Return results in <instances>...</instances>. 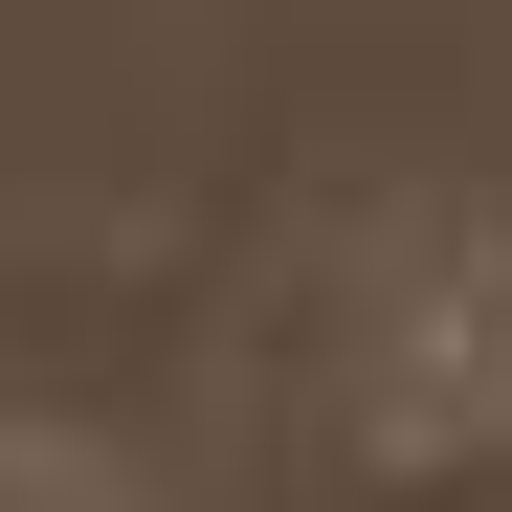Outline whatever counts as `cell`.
Listing matches in <instances>:
<instances>
[{
	"label": "cell",
	"instance_id": "cell-1",
	"mask_svg": "<svg viewBox=\"0 0 512 512\" xmlns=\"http://www.w3.org/2000/svg\"><path fill=\"white\" fill-rule=\"evenodd\" d=\"M357 423H379V468H490L512 446V245L423 223V268L379 245V290H357Z\"/></svg>",
	"mask_w": 512,
	"mask_h": 512
},
{
	"label": "cell",
	"instance_id": "cell-2",
	"mask_svg": "<svg viewBox=\"0 0 512 512\" xmlns=\"http://www.w3.org/2000/svg\"><path fill=\"white\" fill-rule=\"evenodd\" d=\"M0 512H134V490L67 446V423H0Z\"/></svg>",
	"mask_w": 512,
	"mask_h": 512
}]
</instances>
